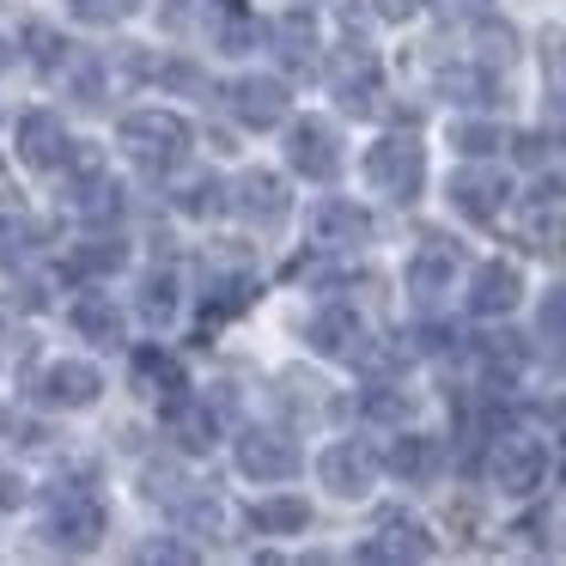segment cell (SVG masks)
Here are the masks:
<instances>
[{"instance_id":"33","label":"cell","mask_w":566,"mask_h":566,"mask_svg":"<svg viewBox=\"0 0 566 566\" xmlns=\"http://www.w3.org/2000/svg\"><path fill=\"white\" fill-rule=\"evenodd\" d=\"M80 213H86V220H116V213H123V189L116 184H98V189H80V201H74Z\"/></svg>"},{"instance_id":"30","label":"cell","mask_w":566,"mask_h":566,"mask_svg":"<svg viewBox=\"0 0 566 566\" xmlns=\"http://www.w3.org/2000/svg\"><path fill=\"white\" fill-rule=\"evenodd\" d=\"M512 50H517V31L512 25H493V19H488V25H481V38H475V62L481 67H505V62H512Z\"/></svg>"},{"instance_id":"26","label":"cell","mask_w":566,"mask_h":566,"mask_svg":"<svg viewBox=\"0 0 566 566\" xmlns=\"http://www.w3.org/2000/svg\"><path fill=\"white\" fill-rule=\"evenodd\" d=\"M439 92L444 98H457V104H488L493 98V67H444L439 74Z\"/></svg>"},{"instance_id":"34","label":"cell","mask_w":566,"mask_h":566,"mask_svg":"<svg viewBox=\"0 0 566 566\" xmlns=\"http://www.w3.org/2000/svg\"><path fill=\"white\" fill-rule=\"evenodd\" d=\"M140 0H74V13L86 19V25H123V19H135Z\"/></svg>"},{"instance_id":"20","label":"cell","mask_w":566,"mask_h":566,"mask_svg":"<svg viewBox=\"0 0 566 566\" xmlns=\"http://www.w3.org/2000/svg\"><path fill=\"white\" fill-rule=\"evenodd\" d=\"M384 469H390V475H402V481H427L432 469H439V444L420 439V432H396L390 451H384Z\"/></svg>"},{"instance_id":"7","label":"cell","mask_w":566,"mask_h":566,"mask_svg":"<svg viewBox=\"0 0 566 566\" xmlns=\"http://www.w3.org/2000/svg\"><path fill=\"white\" fill-rule=\"evenodd\" d=\"M238 475L250 481H293L298 475V444L274 427L238 432Z\"/></svg>"},{"instance_id":"23","label":"cell","mask_w":566,"mask_h":566,"mask_svg":"<svg viewBox=\"0 0 566 566\" xmlns=\"http://www.w3.org/2000/svg\"><path fill=\"white\" fill-rule=\"evenodd\" d=\"M250 524H256L262 536H298V530L311 524V505H305V500H293V493H281V500L250 505Z\"/></svg>"},{"instance_id":"12","label":"cell","mask_w":566,"mask_h":566,"mask_svg":"<svg viewBox=\"0 0 566 566\" xmlns=\"http://www.w3.org/2000/svg\"><path fill=\"white\" fill-rule=\"evenodd\" d=\"M457 244L451 238H427V244L415 250V262H408V293L420 298V305H432L439 293H451V281H457Z\"/></svg>"},{"instance_id":"24","label":"cell","mask_w":566,"mask_h":566,"mask_svg":"<svg viewBox=\"0 0 566 566\" xmlns=\"http://www.w3.org/2000/svg\"><path fill=\"white\" fill-rule=\"evenodd\" d=\"M135 384L147 396H184V371H177V359L171 354H159V347H140V359H135Z\"/></svg>"},{"instance_id":"38","label":"cell","mask_w":566,"mask_h":566,"mask_svg":"<svg viewBox=\"0 0 566 566\" xmlns=\"http://www.w3.org/2000/svg\"><path fill=\"white\" fill-rule=\"evenodd\" d=\"M62 50L67 43L55 38V31H43V25H31V55H38L43 67H62Z\"/></svg>"},{"instance_id":"10","label":"cell","mask_w":566,"mask_h":566,"mask_svg":"<svg viewBox=\"0 0 566 566\" xmlns=\"http://www.w3.org/2000/svg\"><path fill=\"white\" fill-rule=\"evenodd\" d=\"M305 342L317 347L323 359H366V323L354 317V305H323L317 317L305 323Z\"/></svg>"},{"instance_id":"8","label":"cell","mask_w":566,"mask_h":566,"mask_svg":"<svg viewBox=\"0 0 566 566\" xmlns=\"http://www.w3.org/2000/svg\"><path fill=\"white\" fill-rule=\"evenodd\" d=\"M31 396H38L43 408H92L104 396V378L86 366V359H55V366L38 371Z\"/></svg>"},{"instance_id":"22","label":"cell","mask_w":566,"mask_h":566,"mask_svg":"<svg viewBox=\"0 0 566 566\" xmlns=\"http://www.w3.org/2000/svg\"><path fill=\"white\" fill-rule=\"evenodd\" d=\"M74 329L86 335V342H98V347H123V335H128V323H123V311L111 305V298H80L74 305Z\"/></svg>"},{"instance_id":"42","label":"cell","mask_w":566,"mask_h":566,"mask_svg":"<svg viewBox=\"0 0 566 566\" xmlns=\"http://www.w3.org/2000/svg\"><path fill=\"white\" fill-rule=\"evenodd\" d=\"M444 19H488V0H432Z\"/></svg>"},{"instance_id":"15","label":"cell","mask_w":566,"mask_h":566,"mask_svg":"<svg viewBox=\"0 0 566 566\" xmlns=\"http://www.w3.org/2000/svg\"><path fill=\"white\" fill-rule=\"evenodd\" d=\"M359 560H432V536H427V524L390 512V517L378 524V536L359 548Z\"/></svg>"},{"instance_id":"19","label":"cell","mask_w":566,"mask_h":566,"mask_svg":"<svg viewBox=\"0 0 566 566\" xmlns=\"http://www.w3.org/2000/svg\"><path fill=\"white\" fill-rule=\"evenodd\" d=\"M171 439H177V451H189V457L213 451V439H220L213 408L208 402H184V396H177V402H171Z\"/></svg>"},{"instance_id":"5","label":"cell","mask_w":566,"mask_h":566,"mask_svg":"<svg viewBox=\"0 0 566 566\" xmlns=\"http://www.w3.org/2000/svg\"><path fill=\"white\" fill-rule=\"evenodd\" d=\"M378 469H384V457L371 451L366 439H335L329 451H323L317 475H323V488H329V493H342V500H359V493H371Z\"/></svg>"},{"instance_id":"18","label":"cell","mask_w":566,"mask_h":566,"mask_svg":"<svg viewBox=\"0 0 566 566\" xmlns=\"http://www.w3.org/2000/svg\"><path fill=\"white\" fill-rule=\"evenodd\" d=\"M517 298H524V281H517L512 262H481L475 281H469V311L475 317H505Z\"/></svg>"},{"instance_id":"11","label":"cell","mask_w":566,"mask_h":566,"mask_svg":"<svg viewBox=\"0 0 566 566\" xmlns=\"http://www.w3.org/2000/svg\"><path fill=\"white\" fill-rule=\"evenodd\" d=\"M226 111L244 128H281L286 123V86L269 74H244L232 92H226Z\"/></svg>"},{"instance_id":"37","label":"cell","mask_w":566,"mask_h":566,"mask_svg":"<svg viewBox=\"0 0 566 566\" xmlns=\"http://www.w3.org/2000/svg\"><path fill=\"white\" fill-rule=\"evenodd\" d=\"M177 517H184V530H201V536H213V530H220V505H213V500L177 505Z\"/></svg>"},{"instance_id":"9","label":"cell","mask_w":566,"mask_h":566,"mask_svg":"<svg viewBox=\"0 0 566 566\" xmlns=\"http://www.w3.org/2000/svg\"><path fill=\"white\" fill-rule=\"evenodd\" d=\"M451 208L463 213V220H475V226H488V220H500V208H505V177L500 171H488V165H463V171L451 177Z\"/></svg>"},{"instance_id":"1","label":"cell","mask_w":566,"mask_h":566,"mask_svg":"<svg viewBox=\"0 0 566 566\" xmlns=\"http://www.w3.org/2000/svg\"><path fill=\"white\" fill-rule=\"evenodd\" d=\"M123 147L140 171H177L189 159V123L171 111H135L123 116Z\"/></svg>"},{"instance_id":"43","label":"cell","mask_w":566,"mask_h":566,"mask_svg":"<svg viewBox=\"0 0 566 566\" xmlns=\"http://www.w3.org/2000/svg\"><path fill=\"white\" fill-rule=\"evenodd\" d=\"M378 7V19H390V25H402V19L420 13V0H371Z\"/></svg>"},{"instance_id":"2","label":"cell","mask_w":566,"mask_h":566,"mask_svg":"<svg viewBox=\"0 0 566 566\" xmlns=\"http://www.w3.org/2000/svg\"><path fill=\"white\" fill-rule=\"evenodd\" d=\"M366 184L390 201H415L420 184H427V153H420V140L384 135L378 147L366 153Z\"/></svg>"},{"instance_id":"21","label":"cell","mask_w":566,"mask_h":566,"mask_svg":"<svg viewBox=\"0 0 566 566\" xmlns=\"http://www.w3.org/2000/svg\"><path fill=\"white\" fill-rule=\"evenodd\" d=\"M274 55H281L286 67L317 62V19L311 13H281V25H274Z\"/></svg>"},{"instance_id":"13","label":"cell","mask_w":566,"mask_h":566,"mask_svg":"<svg viewBox=\"0 0 566 566\" xmlns=\"http://www.w3.org/2000/svg\"><path fill=\"white\" fill-rule=\"evenodd\" d=\"M67 147H74V140H67V128L55 123L50 111H25V116H19V153H25L31 171H62Z\"/></svg>"},{"instance_id":"39","label":"cell","mask_w":566,"mask_h":566,"mask_svg":"<svg viewBox=\"0 0 566 566\" xmlns=\"http://www.w3.org/2000/svg\"><path fill=\"white\" fill-rule=\"evenodd\" d=\"M548 86H554V104L566 111V43H548Z\"/></svg>"},{"instance_id":"4","label":"cell","mask_w":566,"mask_h":566,"mask_svg":"<svg viewBox=\"0 0 566 566\" xmlns=\"http://www.w3.org/2000/svg\"><path fill=\"white\" fill-rule=\"evenodd\" d=\"M98 536H104V505L92 500V493H74V488L55 493V512H50V524H43V542L62 548V554H92Z\"/></svg>"},{"instance_id":"16","label":"cell","mask_w":566,"mask_h":566,"mask_svg":"<svg viewBox=\"0 0 566 566\" xmlns=\"http://www.w3.org/2000/svg\"><path fill=\"white\" fill-rule=\"evenodd\" d=\"M366 238H371V213L354 208V201H323L311 213V244H323V250H354Z\"/></svg>"},{"instance_id":"36","label":"cell","mask_w":566,"mask_h":566,"mask_svg":"<svg viewBox=\"0 0 566 566\" xmlns=\"http://www.w3.org/2000/svg\"><path fill=\"white\" fill-rule=\"evenodd\" d=\"M524 238H530V250H542V256H554V250H560V220H548V213H542V201H536V213H530Z\"/></svg>"},{"instance_id":"41","label":"cell","mask_w":566,"mask_h":566,"mask_svg":"<svg viewBox=\"0 0 566 566\" xmlns=\"http://www.w3.org/2000/svg\"><path fill=\"white\" fill-rule=\"evenodd\" d=\"M140 560H196V548H189V542H147Z\"/></svg>"},{"instance_id":"44","label":"cell","mask_w":566,"mask_h":566,"mask_svg":"<svg viewBox=\"0 0 566 566\" xmlns=\"http://www.w3.org/2000/svg\"><path fill=\"white\" fill-rule=\"evenodd\" d=\"M7 62H13V50H7V43H0V74H7Z\"/></svg>"},{"instance_id":"31","label":"cell","mask_w":566,"mask_h":566,"mask_svg":"<svg viewBox=\"0 0 566 566\" xmlns=\"http://www.w3.org/2000/svg\"><path fill=\"white\" fill-rule=\"evenodd\" d=\"M256 38H262V25L244 13V7H232V13L220 19V50H232V55H244V50H256Z\"/></svg>"},{"instance_id":"28","label":"cell","mask_w":566,"mask_h":566,"mask_svg":"<svg viewBox=\"0 0 566 566\" xmlns=\"http://www.w3.org/2000/svg\"><path fill=\"white\" fill-rule=\"evenodd\" d=\"M366 415L378 420V427H402L408 415H415V396L390 390V384H378V390H366Z\"/></svg>"},{"instance_id":"40","label":"cell","mask_w":566,"mask_h":566,"mask_svg":"<svg viewBox=\"0 0 566 566\" xmlns=\"http://www.w3.org/2000/svg\"><path fill=\"white\" fill-rule=\"evenodd\" d=\"M19 505H25V481L0 463V512H19Z\"/></svg>"},{"instance_id":"14","label":"cell","mask_w":566,"mask_h":566,"mask_svg":"<svg viewBox=\"0 0 566 566\" xmlns=\"http://www.w3.org/2000/svg\"><path fill=\"white\" fill-rule=\"evenodd\" d=\"M335 98H342L347 116H371L384 98V80H378V62H371L366 50H347L342 62H335Z\"/></svg>"},{"instance_id":"35","label":"cell","mask_w":566,"mask_h":566,"mask_svg":"<svg viewBox=\"0 0 566 566\" xmlns=\"http://www.w3.org/2000/svg\"><path fill=\"white\" fill-rule=\"evenodd\" d=\"M177 208L184 213H213L220 208V184H213V177H196V184H177Z\"/></svg>"},{"instance_id":"27","label":"cell","mask_w":566,"mask_h":566,"mask_svg":"<svg viewBox=\"0 0 566 566\" xmlns=\"http://www.w3.org/2000/svg\"><path fill=\"white\" fill-rule=\"evenodd\" d=\"M128 262V250L116 238H98V244H80L74 250V274H116Z\"/></svg>"},{"instance_id":"3","label":"cell","mask_w":566,"mask_h":566,"mask_svg":"<svg viewBox=\"0 0 566 566\" xmlns=\"http://www.w3.org/2000/svg\"><path fill=\"white\" fill-rule=\"evenodd\" d=\"M488 475L505 500H530V493L548 481V444L530 439V432H505V439H493Z\"/></svg>"},{"instance_id":"6","label":"cell","mask_w":566,"mask_h":566,"mask_svg":"<svg viewBox=\"0 0 566 566\" xmlns=\"http://www.w3.org/2000/svg\"><path fill=\"white\" fill-rule=\"evenodd\" d=\"M286 165H293L298 177H311V184H329V177L342 171V140H335V128L323 123V116L293 123L286 128Z\"/></svg>"},{"instance_id":"17","label":"cell","mask_w":566,"mask_h":566,"mask_svg":"<svg viewBox=\"0 0 566 566\" xmlns=\"http://www.w3.org/2000/svg\"><path fill=\"white\" fill-rule=\"evenodd\" d=\"M232 208L244 213L250 226H281L286 220V184L274 171H244L232 184Z\"/></svg>"},{"instance_id":"32","label":"cell","mask_w":566,"mask_h":566,"mask_svg":"<svg viewBox=\"0 0 566 566\" xmlns=\"http://www.w3.org/2000/svg\"><path fill=\"white\" fill-rule=\"evenodd\" d=\"M536 329H542V342L560 354L566 347V286H554L548 298H542V311H536Z\"/></svg>"},{"instance_id":"29","label":"cell","mask_w":566,"mask_h":566,"mask_svg":"<svg viewBox=\"0 0 566 566\" xmlns=\"http://www.w3.org/2000/svg\"><path fill=\"white\" fill-rule=\"evenodd\" d=\"M451 147L469 153V159H488V153L505 147V135H500L493 123H457V128H451Z\"/></svg>"},{"instance_id":"25","label":"cell","mask_w":566,"mask_h":566,"mask_svg":"<svg viewBox=\"0 0 566 566\" xmlns=\"http://www.w3.org/2000/svg\"><path fill=\"white\" fill-rule=\"evenodd\" d=\"M177 269H153L147 281H140V317L147 323H171L177 317Z\"/></svg>"}]
</instances>
